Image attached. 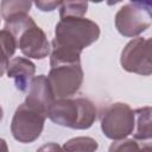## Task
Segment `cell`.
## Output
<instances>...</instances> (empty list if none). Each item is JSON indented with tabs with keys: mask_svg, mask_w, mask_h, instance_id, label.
<instances>
[{
	"mask_svg": "<svg viewBox=\"0 0 152 152\" xmlns=\"http://www.w3.org/2000/svg\"><path fill=\"white\" fill-rule=\"evenodd\" d=\"M46 116L52 122L63 127L88 129L96 120V108L86 97H63L53 101Z\"/></svg>",
	"mask_w": 152,
	"mask_h": 152,
	"instance_id": "3957f363",
	"label": "cell"
},
{
	"mask_svg": "<svg viewBox=\"0 0 152 152\" xmlns=\"http://www.w3.org/2000/svg\"><path fill=\"white\" fill-rule=\"evenodd\" d=\"M108 152H152L150 141L142 144L135 139H121L112 142Z\"/></svg>",
	"mask_w": 152,
	"mask_h": 152,
	"instance_id": "4fadbf2b",
	"label": "cell"
},
{
	"mask_svg": "<svg viewBox=\"0 0 152 152\" xmlns=\"http://www.w3.org/2000/svg\"><path fill=\"white\" fill-rule=\"evenodd\" d=\"M63 147L66 152H95L99 144L90 137H76L64 142Z\"/></svg>",
	"mask_w": 152,
	"mask_h": 152,
	"instance_id": "9a60e30c",
	"label": "cell"
},
{
	"mask_svg": "<svg viewBox=\"0 0 152 152\" xmlns=\"http://www.w3.org/2000/svg\"><path fill=\"white\" fill-rule=\"evenodd\" d=\"M152 5L148 1H131L115 14V27L125 37H135L151 26Z\"/></svg>",
	"mask_w": 152,
	"mask_h": 152,
	"instance_id": "277c9868",
	"label": "cell"
},
{
	"mask_svg": "<svg viewBox=\"0 0 152 152\" xmlns=\"http://www.w3.org/2000/svg\"><path fill=\"white\" fill-rule=\"evenodd\" d=\"M151 45V38L138 37L128 42L121 51L120 63L122 69L128 72L150 76L152 74Z\"/></svg>",
	"mask_w": 152,
	"mask_h": 152,
	"instance_id": "ba28073f",
	"label": "cell"
},
{
	"mask_svg": "<svg viewBox=\"0 0 152 152\" xmlns=\"http://www.w3.org/2000/svg\"><path fill=\"white\" fill-rule=\"evenodd\" d=\"M7 76L14 80L15 88L20 91H26L36 72V65L25 57H14L7 66Z\"/></svg>",
	"mask_w": 152,
	"mask_h": 152,
	"instance_id": "30bf717a",
	"label": "cell"
},
{
	"mask_svg": "<svg viewBox=\"0 0 152 152\" xmlns=\"http://www.w3.org/2000/svg\"><path fill=\"white\" fill-rule=\"evenodd\" d=\"M17 43L14 37L7 30L0 31V77L7 71V66L10 63V57H12L15 52Z\"/></svg>",
	"mask_w": 152,
	"mask_h": 152,
	"instance_id": "7c38bea8",
	"label": "cell"
},
{
	"mask_svg": "<svg viewBox=\"0 0 152 152\" xmlns=\"http://www.w3.org/2000/svg\"><path fill=\"white\" fill-rule=\"evenodd\" d=\"M134 110L124 102H115L106 107L101 114V129L112 140L126 139L133 134L135 127Z\"/></svg>",
	"mask_w": 152,
	"mask_h": 152,
	"instance_id": "5b68a950",
	"label": "cell"
},
{
	"mask_svg": "<svg viewBox=\"0 0 152 152\" xmlns=\"http://www.w3.org/2000/svg\"><path fill=\"white\" fill-rule=\"evenodd\" d=\"M100 37L99 25L84 17L61 19L55 27L51 43L50 65L81 62V52Z\"/></svg>",
	"mask_w": 152,
	"mask_h": 152,
	"instance_id": "6da1fadb",
	"label": "cell"
},
{
	"mask_svg": "<svg viewBox=\"0 0 152 152\" xmlns=\"http://www.w3.org/2000/svg\"><path fill=\"white\" fill-rule=\"evenodd\" d=\"M87 8L88 2L86 1H62L59 6V17L61 19L72 17L81 18L87 13Z\"/></svg>",
	"mask_w": 152,
	"mask_h": 152,
	"instance_id": "2e32d148",
	"label": "cell"
},
{
	"mask_svg": "<svg viewBox=\"0 0 152 152\" xmlns=\"http://www.w3.org/2000/svg\"><path fill=\"white\" fill-rule=\"evenodd\" d=\"M55 100L56 99L48 81V77L45 75H38L33 77L28 86L25 103L46 115L50 106L53 103Z\"/></svg>",
	"mask_w": 152,
	"mask_h": 152,
	"instance_id": "9c48e42d",
	"label": "cell"
},
{
	"mask_svg": "<svg viewBox=\"0 0 152 152\" xmlns=\"http://www.w3.org/2000/svg\"><path fill=\"white\" fill-rule=\"evenodd\" d=\"M14 37L17 48L28 58L43 59L50 53V43L45 32L28 14H18L6 21L4 27Z\"/></svg>",
	"mask_w": 152,
	"mask_h": 152,
	"instance_id": "7a4b0ae2",
	"label": "cell"
},
{
	"mask_svg": "<svg viewBox=\"0 0 152 152\" xmlns=\"http://www.w3.org/2000/svg\"><path fill=\"white\" fill-rule=\"evenodd\" d=\"M46 115L30 107L25 102L21 103L13 115L11 122V132L13 138L23 144H30L40 137L44 128Z\"/></svg>",
	"mask_w": 152,
	"mask_h": 152,
	"instance_id": "8992f818",
	"label": "cell"
},
{
	"mask_svg": "<svg viewBox=\"0 0 152 152\" xmlns=\"http://www.w3.org/2000/svg\"><path fill=\"white\" fill-rule=\"evenodd\" d=\"M34 5L40 11L48 12V11H53L57 7H59L62 5V1H44V0H38V1L34 2Z\"/></svg>",
	"mask_w": 152,
	"mask_h": 152,
	"instance_id": "e0dca14e",
	"label": "cell"
},
{
	"mask_svg": "<svg viewBox=\"0 0 152 152\" xmlns=\"http://www.w3.org/2000/svg\"><path fill=\"white\" fill-rule=\"evenodd\" d=\"M48 81L55 97L63 99L72 96L80 90L83 82V69L81 62L51 66Z\"/></svg>",
	"mask_w": 152,
	"mask_h": 152,
	"instance_id": "52a82bcc",
	"label": "cell"
},
{
	"mask_svg": "<svg viewBox=\"0 0 152 152\" xmlns=\"http://www.w3.org/2000/svg\"><path fill=\"white\" fill-rule=\"evenodd\" d=\"M0 152H8V146H7V142L0 138Z\"/></svg>",
	"mask_w": 152,
	"mask_h": 152,
	"instance_id": "d6986e66",
	"label": "cell"
},
{
	"mask_svg": "<svg viewBox=\"0 0 152 152\" xmlns=\"http://www.w3.org/2000/svg\"><path fill=\"white\" fill-rule=\"evenodd\" d=\"M31 6H32V2L25 1V0H17V1L5 0V1H1V4H0L1 17L5 19V21H7L18 14H23V13L27 14Z\"/></svg>",
	"mask_w": 152,
	"mask_h": 152,
	"instance_id": "5bb4252c",
	"label": "cell"
},
{
	"mask_svg": "<svg viewBox=\"0 0 152 152\" xmlns=\"http://www.w3.org/2000/svg\"><path fill=\"white\" fill-rule=\"evenodd\" d=\"M134 118L137 128L134 132V139L140 141H150L152 137L151 128V107H142L134 110Z\"/></svg>",
	"mask_w": 152,
	"mask_h": 152,
	"instance_id": "8fae6325",
	"label": "cell"
},
{
	"mask_svg": "<svg viewBox=\"0 0 152 152\" xmlns=\"http://www.w3.org/2000/svg\"><path fill=\"white\" fill-rule=\"evenodd\" d=\"M36 152H66L64 147L59 146L56 142H48L43 146H40Z\"/></svg>",
	"mask_w": 152,
	"mask_h": 152,
	"instance_id": "ac0fdd59",
	"label": "cell"
},
{
	"mask_svg": "<svg viewBox=\"0 0 152 152\" xmlns=\"http://www.w3.org/2000/svg\"><path fill=\"white\" fill-rule=\"evenodd\" d=\"M2 116H4V112H2V108H1V106H0V121L2 120Z\"/></svg>",
	"mask_w": 152,
	"mask_h": 152,
	"instance_id": "ffe728a7",
	"label": "cell"
}]
</instances>
